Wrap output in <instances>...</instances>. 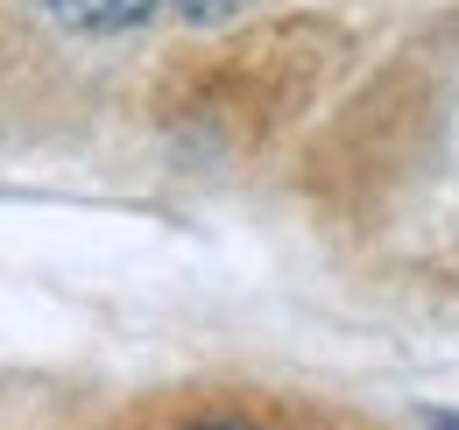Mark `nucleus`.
Instances as JSON below:
<instances>
[{
  "instance_id": "obj_4",
  "label": "nucleus",
  "mask_w": 459,
  "mask_h": 430,
  "mask_svg": "<svg viewBox=\"0 0 459 430\" xmlns=\"http://www.w3.org/2000/svg\"><path fill=\"white\" fill-rule=\"evenodd\" d=\"M205 430H247V424H205Z\"/></svg>"
},
{
  "instance_id": "obj_1",
  "label": "nucleus",
  "mask_w": 459,
  "mask_h": 430,
  "mask_svg": "<svg viewBox=\"0 0 459 430\" xmlns=\"http://www.w3.org/2000/svg\"><path fill=\"white\" fill-rule=\"evenodd\" d=\"M36 7L78 36H120V29H142L163 0H36Z\"/></svg>"
},
{
  "instance_id": "obj_2",
  "label": "nucleus",
  "mask_w": 459,
  "mask_h": 430,
  "mask_svg": "<svg viewBox=\"0 0 459 430\" xmlns=\"http://www.w3.org/2000/svg\"><path fill=\"white\" fill-rule=\"evenodd\" d=\"M177 7H184L191 22H220V14H233L240 0H177Z\"/></svg>"
},
{
  "instance_id": "obj_3",
  "label": "nucleus",
  "mask_w": 459,
  "mask_h": 430,
  "mask_svg": "<svg viewBox=\"0 0 459 430\" xmlns=\"http://www.w3.org/2000/svg\"><path fill=\"white\" fill-rule=\"evenodd\" d=\"M424 424H431V430H459V409H431Z\"/></svg>"
}]
</instances>
